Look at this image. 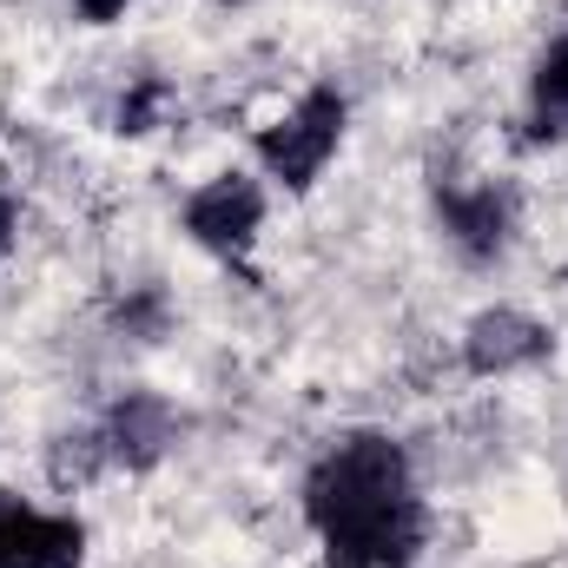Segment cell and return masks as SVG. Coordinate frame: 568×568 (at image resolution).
Returning <instances> with one entry per match:
<instances>
[{"instance_id":"3","label":"cell","mask_w":568,"mask_h":568,"mask_svg":"<svg viewBox=\"0 0 568 568\" xmlns=\"http://www.w3.org/2000/svg\"><path fill=\"white\" fill-rule=\"evenodd\" d=\"M258 225H265V192L245 172H219V179H205L185 199V232L212 258H245L252 239H258Z\"/></svg>"},{"instance_id":"10","label":"cell","mask_w":568,"mask_h":568,"mask_svg":"<svg viewBox=\"0 0 568 568\" xmlns=\"http://www.w3.org/2000/svg\"><path fill=\"white\" fill-rule=\"evenodd\" d=\"M126 7H133V0H73V13H80L87 27H113Z\"/></svg>"},{"instance_id":"11","label":"cell","mask_w":568,"mask_h":568,"mask_svg":"<svg viewBox=\"0 0 568 568\" xmlns=\"http://www.w3.org/2000/svg\"><path fill=\"white\" fill-rule=\"evenodd\" d=\"M7 239H13V199L0 192V252H7Z\"/></svg>"},{"instance_id":"6","label":"cell","mask_w":568,"mask_h":568,"mask_svg":"<svg viewBox=\"0 0 568 568\" xmlns=\"http://www.w3.org/2000/svg\"><path fill=\"white\" fill-rule=\"evenodd\" d=\"M436 212H443V232L463 258H496L516 232V199L503 185H456L436 199Z\"/></svg>"},{"instance_id":"4","label":"cell","mask_w":568,"mask_h":568,"mask_svg":"<svg viewBox=\"0 0 568 568\" xmlns=\"http://www.w3.org/2000/svg\"><path fill=\"white\" fill-rule=\"evenodd\" d=\"M0 568H87V523L0 489Z\"/></svg>"},{"instance_id":"8","label":"cell","mask_w":568,"mask_h":568,"mask_svg":"<svg viewBox=\"0 0 568 568\" xmlns=\"http://www.w3.org/2000/svg\"><path fill=\"white\" fill-rule=\"evenodd\" d=\"M529 133L536 140H568V33L529 73Z\"/></svg>"},{"instance_id":"2","label":"cell","mask_w":568,"mask_h":568,"mask_svg":"<svg viewBox=\"0 0 568 568\" xmlns=\"http://www.w3.org/2000/svg\"><path fill=\"white\" fill-rule=\"evenodd\" d=\"M344 120H351L344 93H337V87H311L284 120H272V126L258 133V165L278 179L284 192H311L317 172H324V165L337 159V145H344Z\"/></svg>"},{"instance_id":"9","label":"cell","mask_w":568,"mask_h":568,"mask_svg":"<svg viewBox=\"0 0 568 568\" xmlns=\"http://www.w3.org/2000/svg\"><path fill=\"white\" fill-rule=\"evenodd\" d=\"M159 100H165V87H159V80L133 87V93L120 100V133H152V113H159Z\"/></svg>"},{"instance_id":"5","label":"cell","mask_w":568,"mask_h":568,"mask_svg":"<svg viewBox=\"0 0 568 568\" xmlns=\"http://www.w3.org/2000/svg\"><path fill=\"white\" fill-rule=\"evenodd\" d=\"M542 357H549V331L529 311H509V304L503 311H483L469 324V337H463V364L476 377H509V371H529Z\"/></svg>"},{"instance_id":"1","label":"cell","mask_w":568,"mask_h":568,"mask_svg":"<svg viewBox=\"0 0 568 568\" xmlns=\"http://www.w3.org/2000/svg\"><path fill=\"white\" fill-rule=\"evenodd\" d=\"M304 516L331 568H410L429 536L417 476L397 436L357 429L337 436L304 476Z\"/></svg>"},{"instance_id":"7","label":"cell","mask_w":568,"mask_h":568,"mask_svg":"<svg viewBox=\"0 0 568 568\" xmlns=\"http://www.w3.org/2000/svg\"><path fill=\"white\" fill-rule=\"evenodd\" d=\"M172 410L159 404V397H126L120 410H113V424H106V449L120 456V463H133V469H145V463H159L165 456V443H172Z\"/></svg>"}]
</instances>
